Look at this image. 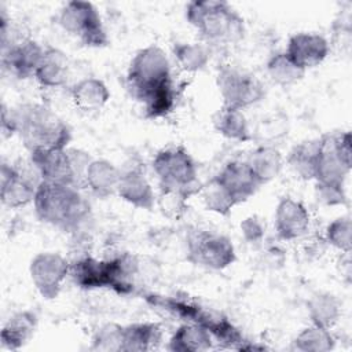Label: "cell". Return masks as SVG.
Returning a JSON list of instances; mask_svg holds the SVG:
<instances>
[{"instance_id":"cell-17","label":"cell","mask_w":352,"mask_h":352,"mask_svg":"<svg viewBox=\"0 0 352 352\" xmlns=\"http://www.w3.org/2000/svg\"><path fill=\"white\" fill-rule=\"evenodd\" d=\"M213 177L224 187L236 205L252 198L261 187L246 161H230Z\"/></svg>"},{"instance_id":"cell-16","label":"cell","mask_w":352,"mask_h":352,"mask_svg":"<svg viewBox=\"0 0 352 352\" xmlns=\"http://www.w3.org/2000/svg\"><path fill=\"white\" fill-rule=\"evenodd\" d=\"M330 52V43L319 33L300 32L290 36L285 54L302 70L319 66Z\"/></svg>"},{"instance_id":"cell-5","label":"cell","mask_w":352,"mask_h":352,"mask_svg":"<svg viewBox=\"0 0 352 352\" xmlns=\"http://www.w3.org/2000/svg\"><path fill=\"white\" fill-rule=\"evenodd\" d=\"M138 264L136 257L129 253L104 260L87 254L70 263V276L78 287L85 290L111 289L120 294H128L133 290Z\"/></svg>"},{"instance_id":"cell-3","label":"cell","mask_w":352,"mask_h":352,"mask_svg":"<svg viewBox=\"0 0 352 352\" xmlns=\"http://www.w3.org/2000/svg\"><path fill=\"white\" fill-rule=\"evenodd\" d=\"M146 301L157 309H162L183 323H194L205 327L214 344L238 349L246 340L239 329L221 312L206 308L187 297L150 294Z\"/></svg>"},{"instance_id":"cell-15","label":"cell","mask_w":352,"mask_h":352,"mask_svg":"<svg viewBox=\"0 0 352 352\" xmlns=\"http://www.w3.org/2000/svg\"><path fill=\"white\" fill-rule=\"evenodd\" d=\"M44 47L32 38H11L1 45V65L12 77L25 80L34 77Z\"/></svg>"},{"instance_id":"cell-20","label":"cell","mask_w":352,"mask_h":352,"mask_svg":"<svg viewBox=\"0 0 352 352\" xmlns=\"http://www.w3.org/2000/svg\"><path fill=\"white\" fill-rule=\"evenodd\" d=\"M121 170L107 160H92L85 170L84 187L100 199L117 195Z\"/></svg>"},{"instance_id":"cell-34","label":"cell","mask_w":352,"mask_h":352,"mask_svg":"<svg viewBox=\"0 0 352 352\" xmlns=\"http://www.w3.org/2000/svg\"><path fill=\"white\" fill-rule=\"evenodd\" d=\"M287 135V118L283 114H271L263 118L256 131L252 132V139H257L260 144L275 146V142Z\"/></svg>"},{"instance_id":"cell-30","label":"cell","mask_w":352,"mask_h":352,"mask_svg":"<svg viewBox=\"0 0 352 352\" xmlns=\"http://www.w3.org/2000/svg\"><path fill=\"white\" fill-rule=\"evenodd\" d=\"M318 148H319L318 139L305 140L296 144L287 155L286 161L289 166L302 180H314L316 160H318Z\"/></svg>"},{"instance_id":"cell-27","label":"cell","mask_w":352,"mask_h":352,"mask_svg":"<svg viewBox=\"0 0 352 352\" xmlns=\"http://www.w3.org/2000/svg\"><path fill=\"white\" fill-rule=\"evenodd\" d=\"M213 126L217 133L230 140L248 142L252 139L249 122L243 110L239 109L221 106L213 116Z\"/></svg>"},{"instance_id":"cell-32","label":"cell","mask_w":352,"mask_h":352,"mask_svg":"<svg viewBox=\"0 0 352 352\" xmlns=\"http://www.w3.org/2000/svg\"><path fill=\"white\" fill-rule=\"evenodd\" d=\"M334 346L336 340L330 330L315 324L302 329L292 342V348L300 352H329Z\"/></svg>"},{"instance_id":"cell-12","label":"cell","mask_w":352,"mask_h":352,"mask_svg":"<svg viewBox=\"0 0 352 352\" xmlns=\"http://www.w3.org/2000/svg\"><path fill=\"white\" fill-rule=\"evenodd\" d=\"M187 258L195 265L220 271L236 260L231 239L223 234L209 230H197L187 238Z\"/></svg>"},{"instance_id":"cell-7","label":"cell","mask_w":352,"mask_h":352,"mask_svg":"<svg viewBox=\"0 0 352 352\" xmlns=\"http://www.w3.org/2000/svg\"><path fill=\"white\" fill-rule=\"evenodd\" d=\"M30 154V165L41 182L70 184L82 188L91 155L78 148L36 150Z\"/></svg>"},{"instance_id":"cell-39","label":"cell","mask_w":352,"mask_h":352,"mask_svg":"<svg viewBox=\"0 0 352 352\" xmlns=\"http://www.w3.org/2000/svg\"><path fill=\"white\" fill-rule=\"evenodd\" d=\"M241 232L249 243H257L264 238L265 226L257 216H249L241 223Z\"/></svg>"},{"instance_id":"cell-19","label":"cell","mask_w":352,"mask_h":352,"mask_svg":"<svg viewBox=\"0 0 352 352\" xmlns=\"http://www.w3.org/2000/svg\"><path fill=\"white\" fill-rule=\"evenodd\" d=\"M117 195L126 204L144 210H151L157 202L151 183L139 168L121 172Z\"/></svg>"},{"instance_id":"cell-22","label":"cell","mask_w":352,"mask_h":352,"mask_svg":"<svg viewBox=\"0 0 352 352\" xmlns=\"http://www.w3.org/2000/svg\"><path fill=\"white\" fill-rule=\"evenodd\" d=\"M37 327V316L32 311H19L8 318L1 329V346L8 351H18L33 337Z\"/></svg>"},{"instance_id":"cell-29","label":"cell","mask_w":352,"mask_h":352,"mask_svg":"<svg viewBox=\"0 0 352 352\" xmlns=\"http://www.w3.org/2000/svg\"><path fill=\"white\" fill-rule=\"evenodd\" d=\"M210 47L202 41L177 43L173 47L176 63L186 73L202 72L210 62Z\"/></svg>"},{"instance_id":"cell-4","label":"cell","mask_w":352,"mask_h":352,"mask_svg":"<svg viewBox=\"0 0 352 352\" xmlns=\"http://www.w3.org/2000/svg\"><path fill=\"white\" fill-rule=\"evenodd\" d=\"M186 19L209 47L232 45L245 36L243 18L223 0L190 1L186 6Z\"/></svg>"},{"instance_id":"cell-33","label":"cell","mask_w":352,"mask_h":352,"mask_svg":"<svg viewBox=\"0 0 352 352\" xmlns=\"http://www.w3.org/2000/svg\"><path fill=\"white\" fill-rule=\"evenodd\" d=\"M199 192L206 210L216 214L226 216L232 210L234 206H236L230 194L214 177H212L205 186H202Z\"/></svg>"},{"instance_id":"cell-14","label":"cell","mask_w":352,"mask_h":352,"mask_svg":"<svg viewBox=\"0 0 352 352\" xmlns=\"http://www.w3.org/2000/svg\"><path fill=\"white\" fill-rule=\"evenodd\" d=\"M40 182V177H33L21 168L3 162L0 170L1 204L10 209L26 206L33 202Z\"/></svg>"},{"instance_id":"cell-28","label":"cell","mask_w":352,"mask_h":352,"mask_svg":"<svg viewBox=\"0 0 352 352\" xmlns=\"http://www.w3.org/2000/svg\"><path fill=\"white\" fill-rule=\"evenodd\" d=\"M307 311L312 324L329 330L337 324L342 314L340 300L329 292H319L311 296L307 302Z\"/></svg>"},{"instance_id":"cell-21","label":"cell","mask_w":352,"mask_h":352,"mask_svg":"<svg viewBox=\"0 0 352 352\" xmlns=\"http://www.w3.org/2000/svg\"><path fill=\"white\" fill-rule=\"evenodd\" d=\"M69 58L55 47H45L41 60L36 69L34 78L41 87L59 88L63 87L69 78Z\"/></svg>"},{"instance_id":"cell-2","label":"cell","mask_w":352,"mask_h":352,"mask_svg":"<svg viewBox=\"0 0 352 352\" xmlns=\"http://www.w3.org/2000/svg\"><path fill=\"white\" fill-rule=\"evenodd\" d=\"M37 219L63 232L82 231L91 220V204L80 187L40 182L33 199Z\"/></svg>"},{"instance_id":"cell-8","label":"cell","mask_w":352,"mask_h":352,"mask_svg":"<svg viewBox=\"0 0 352 352\" xmlns=\"http://www.w3.org/2000/svg\"><path fill=\"white\" fill-rule=\"evenodd\" d=\"M153 170L161 190L173 191L190 198L201 191L198 168L191 154L182 146H170L160 150L153 160Z\"/></svg>"},{"instance_id":"cell-18","label":"cell","mask_w":352,"mask_h":352,"mask_svg":"<svg viewBox=\"0 0 352 352\" xmlns=\"http://www.w3.org/2000/svg\"><path fill=\"white\" fill-rule=\"evenodd\" d=\"M309 223L311 217L302 202L292 197H283L279 199L275 208L274 224L280 239L294 241L301 238L308 231Z\"/></svg>"},{"instance_id":"cell-40","label":"cell","mask_w":352,"mask_h":352,"mask_svg":"<svg viewBox=\"0 0 352 352\" xmlns=\"http://www.w3.org/2000/svg\"><path fill=\"white\" fill-rule=\"evenodd\" d=\"M1 133L3 138H10L16 133V114L15 109H7L1 106Z\"/></svg>"},{"instance_id":"cell-9","label":"cell","mask_w":352,"mask_h":352,"mask_svg":"<svg viewBox=\"0 0 352 352\" xmlns=\"http://www.w3.org/2000/svg\"><path fill=\"white\" fill-rule=\"evenodd\" d=\"M319 140L318 160L315 168V184L345 187V180L351 172V132L327 133Z\"/></svg>"},{"instance_id":"cell-23","label":"cell","mask_w":352,"mask_h":352,"mask_svg":"<svg viewBox=\"0 0 352 352\" xmlns=\"http://www.w3.org/2000/svg\"><path fill=\"white\" fill-rule=\"evenodd\" d=\"M70 95L74 106L85 113L103 109L110 99L107 85L96 77H87L77 81L72 87Z\"/></svg>"},{"instance_id":"cell-24","label":"cell","mask_w":352,"mask_h":352,"mask_svg":"<svg viewBox=\"0 0 352 352\" xmlns=\"http://www.w3.org/2000/svg\"><path fill=\"white\" fill-rule=\"evenodd\" d=\"M162 329L154 322H136L122 326L121 352H144L158 346Z\"/></svg>"},{"instance_id":"cell-37","label":"cell","mask_w":352,"mask_h":352,"mask_svg":"<svg viewBox=\"0 0 352 352\" xmlns=\"http://www.w3.org/2000/svg\"><path fill=\"white\" fill-rule=\"evenodd\" d=\"M186 201L187 198L184 195L166 190H161V195L158 198V204L162 213L172 219H177L184 213Z\"/></svg>"},{"instance_id":"cell-26","label":"cell","mask_w":352,"mask_h":352,"mask_svg":"<svg viewBox=\"0 0 352 352\" xmlns=\"http://www.w3.org/2000/svg\"><path fill=\"white\" fill-rule=\"evenodd\" d=\"M214 341L209 331L194 323H182L170 336L168 349L173 352H201L213 348Z\"/></svg>"},{"instance_id":"cell-13","label":"cell","mask_w":352,"mask_h":352,"mask_svg":"<svg viewBox=\"0 0 352 352\" xmlns=\"http://www.w3.org/2000/svg\"><path fill=\"white\" fill-rule=\"evenodd\" d=\"M29 275L38 294L45 300H54L70 275V263L59 253L41 252L32 258Z\"/></svg>"},{"instance_id":"cell-25","label":"cell","mask_w":352,"mask_h":352,"mask_svg":"<svg viewBox=\"0 0 352 352\" xmlns=\"http://www.w3.org/2000/svg\"><path fill=\"white\" fill-rule=\"evenodd\" d=\"M245 161L261 186L278 177L283 168L282 153L275 146L258 144Z\"/></svg>"},{"instance_id":"cell-10","label":"cell","mask_w":352,"mask_h":352,"mask_svg":"<svg viewBox=\"0 0 352 352\" xmlns=\"http://www.w3.org/2000/svg\"><path fill=\"white\" fill-rule=\"evenodd\" d=\"M216 85L223 98V106L245 110L257 104L265 96L263 81L253 73L234 65H221L216 74Z\"/></svg>"},{"instance_id":"cell-35","label":"cell","mask_w":352,"mask_h":352,"mask_svg":"<svg viewBox=\"0 0 352 352\" xmlns=\"http://www.w3.org/2000/svg\"><path fill=\"white\" fill-rule=\"evenodd\" d=\"M324 238L334 249L349 253L352 249V221L349 216H341L334 219L324 231Z\"/></svg>"},{"instance_id":"cell-31","label":"cell","mask_w":352,"mask_h":352,"mask_svg":"<svg viewBox=\"0 0 352 352\" xmlns=\"http://www.w3.org/2000/svg\"><path fill=\"white\" fill-rule=\"evenodd\" d=\"M267 74L271 81L280 87H290L298 82L304 76L305 70L298 67L286 54L276 52L267 60Z\"/></svg>"},{"instance_id":"cell-1","label":"cell","mask_w":352,"mask_h":352,"mask_svg":"<svg viewBox=\"0 0 352 352\" xmlns=\"http://www.w3.org/2000/svg\"><path fill=\"white\" fill-rule=\"evenodd\" d=\"M126 87L148 118L165 117L176 106L170 62L158 45H147L133 55L126 70Z\"/></svg>"},{"instance_id":"cell-6","label":"cell","mask_w":352,"mask_h":352,"mask_svg":"<svg viewBox=\"0 0 352 352\" xmlns=\"http://www.w3.org/2000/svg\"><path fill=\"white\" fill-rule=\"evenodd\" d=\"M15 114L16 133L29 153L67 148L72 140V129L50 107L40 103H26L15 109Z\"/></svg>"},{"instance_id":"cell-11","label":"cell","mask_w":352,"mask_h":352,"mask_svg":"<svg viewBox=\"0 0 352 352\" xmlns=\"http://www.w3.org/2000/svg\"><path fill=\"white\" fill-rule=\"evenodd\" d=\"M58 22L66 33L78 38L85 47L102 48L109 44L99 11L89 1H67L59 11Z\"/></svg>"},{"instance_id":"cell-38","label":"cell","mask_w":352,"mask_h":352,"mask_svg":"<svg viewBox=\"0 0 352 352\" xmlns=\"http://www.w3.org/2000/svg\"><path fill=\"white\" fill-rule=\"evenodd\" d=\"M315 191H316L318 199L327 206H337V205L346 204L345 187L315 184Z\"/></svg>"},{"instance_id":"cell-36","label":"cell","mask_w":352,"mask_h":352,"mask_svg":"<svg viewBox=\"0 0 352 352\" xmlns=\"http://www.w3.org/2000/svg\"><path fill=\"white\" fill-rule=\"evenodd\" d=\"M122 326L117 323H106L100 326L92 336L94 351L121 352Z\"/></svg>"}]
</instances>
